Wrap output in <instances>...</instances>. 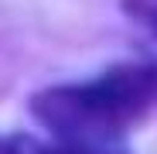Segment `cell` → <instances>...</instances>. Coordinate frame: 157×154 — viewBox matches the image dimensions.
<instances>
[{
    "mask_svg": "<svg viewBox=\"0 0 157 154\" xmlns=\"http://www.w3.org/2000/svg\"><path fill=\"white\" fill-rule=\"evenodd\" d=\"M157 99L154 65H120L96 82L44 89L31 99V113L58 140L106 144L133 127Z\"/></svg>",
    "mask_w": 157,
    "mask_h": 154,
    "instance_id": "obj_1",
    "label": "cell"
},
{
    "mask_svg": "<svg viewBox=\"0 0 157 154\" xmlns=\"http://www.w3.org/2000/svg\"><path fill=\"white\" fill-rule=\"evenodd\" d=\"M44 154H123V151H113L106 144H78V140H58L55 147L44 144Z\"/></svg>",
    "mask_w": 157,
    "mask_h": 154,
    "instance_id": "obj_2",
    "label": "cell"
}]
</instances>
